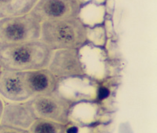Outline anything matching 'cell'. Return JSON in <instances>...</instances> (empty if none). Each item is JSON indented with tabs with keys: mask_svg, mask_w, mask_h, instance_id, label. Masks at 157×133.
I'll return each mask as SVG.
<instances>
[{
	"mask_svg": "<svg viewBox=\"0 0 157 133\" xmlns=\"http://www.w3.org/2000/svg\"><path fill=\"white\" fill-rule=\"evenodd\" d=\"M36 119L28 100L25 103L17 102L6 105L2 109L0 121L4 125L27 130Z\"/></svg>",
	"mask_w": 157,
	"mask_h": 133,
	"instance_id": "obj_8",
	"label": "cell"
},
{
	"mask_svg": "<svg viewBox=\"0 0 157 133\" xmlns=\"http://www.w3.org/2000/svg\"><path fill=\"white\" fill-rule=\"evenodd\" d=\"M80 11L79 0H38L29 14L41 24L47 21L78 18Z\"/></svg>",
	"mask_w": 157,
	"mask_h": 133,
	"instance_id": "obj_5",
	"label": "cell"
},
{
	"mask_svg": "<svg viewBox=\"0 0 157 133\" xmlns=\"http://www.w3.org/2000/svg\"><path fill=\"white\" fill-rule=\"evenodd\" d=\"M36 118L46 119L63 124L69 121L71 101L54 91L34 96L29 99Z\"/></svg>",
	"mask_w": 157,
	"mask_h": 133,
	"instance_id": "obj_4",
	"label": "cell"
},
{
	"mask_svg": "<svg viewBox=\"0 0 157 133\" xmlns=\"http://www.w3.org/2000/svg\"><path fill=\"white\" fill-rule=\"evenodd\" d=\"M0 94L8 100L23 102L31 99L24 80L23 71L2 69L0 73Z\"/></svg>",
	"mask_w": 157,
	"mask_h": 133,
	"instance_id": "obj_7",
	"label": "cell"
},
{
	"mask_svg": "<svg viewBox=\"0 0 157 133\" xmlns=\"http://www.w3.org/2000/svg\"><path fill=\"white\" fill-rule=\"evenodd\" d=\"M24 80L31 98L57 90L58 79L48 68L23 71Z\"/></svg>",
	"mask_w": 157,
	"mask_h": 133,
	"instance_id": "obj_9",
	"label": "cell"
},
{
	"mask_svg": "<svg viewBox=\"0 0 157 133\" xmlns=\"http://www.w3.org/2000/svg\"><path fill=\"white\" fill-rule=\"evenodd\" d=\"M0 133H30L29 130L21 129V128H13L10 126L4 125L0 124Z\"/></svg>",
	"mask_w": 157,
	"mask_h": 133,
	"instance_id": "obj_12",
	"label": "cell"
},
{
	"mask_svg": "<svg viewBox=\"0 0 157 133\" xmlns=\"http://www.w3.org/2000/svg\"><path fill=\"white\" fill-rule=\"evenodd\" d=\"M41 24L29 14L0 19V46L39 40Z\"/></svg>",
	"mask_w": 157,
	"mask_h": 133,
	"instance_id": "obj_3",
	"label": "cell"
},
{
	"mask_svg": "<svg viewBox=\"0 0 157 133\" xmlns=\"http://www.w3.org/2000/svg\"><path fill=\"white\" fill-rule=\"evenodd\" d=\"M39 40L53 51L79 49L87 40V29L79 18L47 21L41 23Z\"/></svg>",
	"mask_w": 157,
	"mask_h": 133,
	"instance_id": "obj_2",
	"label": "cell"
},
{
	"mask_svg": "<svg viewBox=\"0 0 157 133\" xmlns=\"http://www.w3.org/2000/svg\"><path fill=\"white\" fill-rule=\"evenodd\" d=\"M29 129L30 133H66L65 124L41 118L36 119Z\"/></svg>",
	"mask_w": 157,
	"mask_h": 133,
	"instance_id": "obj_11",
	"label": "cell"
},
{
	"mask_svg": "<svg viewBox=\"0 0 157 133\" xmlns=\"http://www.w3.org/2000/svg\"><path fill=\"white\" fill-rule=\"evenodd\" d=\"M1 71H2V67L0 65V73H1Z\"/></svg>",
	"mask_w": 157,
	"mask_h": 133,
	"instance_id": "obj_14",
	"label": "cell"
},
{
	"mask_svg": "<svg viewBox=\"0 0 157 133\" xmlns=\"http://www.w3.org/2000/svg\"><path fill=\"white\" fill-rule=\"evenodd\" d=\"M47 68L58 80L82 77L86 75L79 49L54 50Z\"/></svg>",
	"mask_w": 157,
	"mask_h": 133,
	"instance_id": "obj_6",
	"label": "cell"
},
{
	"mask_svg": "<svg viewBox=\"0 0 157 133\" xmlns=\"http://www.w3.org/2000/svg\"><path fill=\"white\" fill-rule=\"evenodd\" d=\"M53 52L40 40L0 46V65L11 71L46 68Z\"/></svg>",
	"mask_w": 157,
	"mask_h": 133,
	"instance_id": "obj_1",
	"label": "cell"
},
{
	"mask_svg": "<svg viewBox=\"0 0 157 133\" xmlns=\"http://www.w3.org/2000/svg\"><path fill=\"white\" fill-rule=\"evenodd\" d=\"M38 0H0V19L29 14Z\"/></svg>",
	"mask_w": 157,
	"mask_h": 133,
	"instance_id": "obj_10",
	"label": "cell"
},
{
	"mask_svg": "<svg viewBox=\"0 0 157 133\" xmlns=\"http://www.w3.org/2000/svg\"><path fill=\"white\" fill-rule=\"evenodd\" d=\"M2 109H3V105H2V101H1V99H0V119H1V116H2Z\"/></svg>",
	"mask_w": 157,
	"mask_h": 133,
	"instance_id": "obj_13",
	"label": "cell"
}]
</instances>
